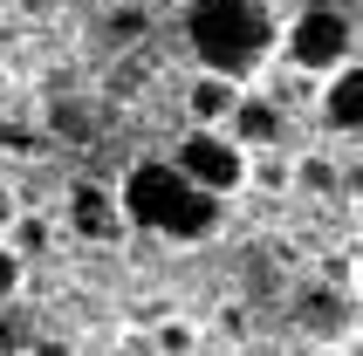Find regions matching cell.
<instances>
[{"label": "cell", "mask_w": 363, "mask_h": 356, "mask_svg": "<svg viewBox=\"0 0 363 356\" xmlns=\"http://www.w3.org/2000/svg\"><path fill=\"white\" fill-rule=\"evenodd\" d=\"M172 165H179L192 185H206L213 199H233L247 185V172H254V151H247L226 123H192L179 138V151H172Z\"/></svg>", "instance_id": "4"}, {"label": "cell", "mask_w": 363, "mask_h": 356, "mask_svg": "<svg viewBox=\"0 0 363 356\" xmlns=\"http://www.w3.org/2000/svg\"><path fill=\"white\" fill-rule=\"evenodd\" d=\"M240 89H247V82L199 69V76H192V89H185V103H192V117H199V123H226V117H233V103H240Z\"/></svg>", "instance_id": "8"}, {"label": "cell", "mask_w": 363, "mask_h": 356, "mask_svg": "<svg viewBox=\"0 0 363 356\" xmlns=\"http://www.w3.org/2000/svg\"><path fill=\"white\" fill-rule=\"evenodd\" d=\"M226 130L247 144V151H267V144H281L288 138V123H281V110L267 96H254V89H240V103H233V117H226Z\"/></svg>", "instance_id": "7"}, {"label": "cell", "mask_w": 363, "mask_h": 356, "mask_svg": "<svg viewBox=\"0 0 363 356\" xmlns=\"http://www.w3.org/2000/svg\"><path fill=\"white\" fill-rule=\"evenodd\" d=\"M117 199H123V219H130L138 233L172 240V247L213 240V226H220V206H226V199H213L206 185H192V178H185L172 158H138L130 172H123Z\"/></svg>", "instance_id": "1"}, {"label": "cell", "mask_w": 363, "mask_h": 356, "mask_svg": "<svg viewBox=\"0 0 363 356\" xmlns=\"http://www.w3.org/2000/svg\"><path fill=\"white\" fill-rule=\"evenodd\" d=\"M130 219H123V199L117 192H103V185H76L69 192V233H82V240H117Z\"/></svg>", "instance_id": "6"}, {"label": "cell", "mask_w": 363, "mask_h": 356, "mask_svg": "<svg viewBox=\"0 0 363 356\" xmlns=\"http://www.w3.org/2000/svg\"><path fill=\"white\" fill-rule=\"evenodd\" d=\"M281 55L302 69V76H329V69H343L357 55V21H350L343 0H308L295 7L281 28Z\"/></svg>", "instance_id": "3"}, {"label": "cell", "mask_w": 363, "mask_h": 356, "mask_svg": "<svg viewBox=\"0 0 363 356\" xmlns=\"http://www.w3.org/2000/svg\"><path fill=\"white\" fill-rule=\"evenodd\" d=\"M323 123L343 138H363V62L357 55L323 76Z\"/></svg>", "instance_id": "5"}, {"label": "cell", "mask_w": 363, "mask_h": 356, "mask_svg": "<svg viewBox=\"0 0 363 356\" xmlns=\"http://www.w3.org/2000/svg\"><path fill=\"white\" fill-rule=\"evenodd\" d=\"M35 356H76V350H62V343H35Z\"/></svg>", "instance_id": "11"}, {"label": "cell", "mask_w": 363, "mask_h": 356, "mask_svg": "<svg viewBox=\"0 0 363 356\" xmlns=\"http://www.w3.org/2000/svg\"><path fill=\"white\" fill-rule=\"evenodd\" d=\"M14 281H21V260H14V247L0 240V301H14Z\"/></svg>", "instance_id": "10"}, {"label": "cell", "mask_w": 363, "mask_h": 356, "mask_svg": "<svg viewBox=\"0 0 363 356\" xmlns=\"http://www.w3.org/2000/svg\"><path fill=\"white\" fill-rule=\"evenodd\" d=\"M185 41L199 69L247 82L281 48V21H274V0H185Z\"/></svg>", "instance_id": "2"}, {"label": "cell", "mask_w": 363, "mask_h": 356, "mask_svg": "<svg viewBox=\"0 0 363 356\" xmlns=\"http://www.w3.org/2000/svg\"><path fill=\"white\" fill-rule=\"evenodd\" d=\"M35 350V336H28V316H0V356H21Z\"/></svg>", "instance_id": "9"}]
</instances>
